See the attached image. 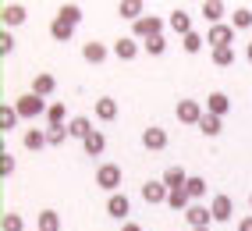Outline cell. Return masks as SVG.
I'll use <instances>...</instances> for the list:
<instances>
[{"mask_svg": "<svg viewBox=\"0 0 252 231\" xmlns=\"http://www.w3.org/2000/svg\"><path fill=\"white\" fill-rule=\"evenodd\" d=\"M14 110H18V118L32 121V118H39V114H46L50 103L43 100V96H36V93H25V96H18V100H14Z\"/></svg>", "mask_w": 252, "mask_h": 231, "instance_id": "1", "label": "cell"}, {"mask_svg": "<svg viewBox=\"0 0 252 231\" xmlns=\"http://www.w3.org/2000/svg\"><path fill=\"white\" fill-rule=\"evenodd\" d=\"M157 36H163V22L157 18V14H142V18L131 25V39L149 43V39H157Z\"/></svg>", "mask_w": 252, "mask_h": 231, "instance_id": "2", "label": "cell"}, {"mask_svg": "<svg viewBox=\"0 0 252 231\" xmlns=\"http://www.w3.org/2000/svg\"><path fill=\"white\" fill-rule=\"evenodd\" d=\"M96 185L103 189V192H117L121 189V167L117 164H99V171H96Z\"/></svg>", "mask_w": 252, "mask_h": 231, "instance_id": "3", "label": "cell"}, {"mask_svg": "<svg viewBox=\"0 0 252 231\" xmlns=\"http://www.w3.org/2000/svg\"><path fill=\"white\" fill-rule=\"evenodd\" d=\"M174 114H178L181 125H199V121L206 118V110H203V103H199V100H178Z\"/></svg>", "mask_w": 252, "mask_h": 231, "instance_id": "4", "label": "cell"}, {"mask_svg": "<svg viewBox=\"0 0 252 231\" xmlns=\"http://www.w3.org/2000/svg\"><path fill=\"white\" fill-rule=\"evenodd\" d=\"M206 43L213 46V50H224V46H231L234 43V25H210V32H206Z\"/></svg>", "mask_w": 252, "mask_h": 231, "instance_id": "5", "label": "cell"}, {"mask_svg": "<svg viewBox=\"0 0 252 231\" xmlns=\"http://www.w3.org/2000/svg\"><path fill=\"white\" fill-rule=\"evenodd\" d=\"M185 221H189L192 231H195V228H210V224H213V210L203 206V203H192L189 210H185Z\"/></svg>", "mask_w": 252, "mask_h": 231, "instance_id": "6", "label": "cell"}, {"mask_svg": "<svg viewBox=\"0 0 252 231\" xmlns=\"http://www.w3.org/2000/svg\"><path fill=\"white\" fill-rule=\"evenodd\" d=\"M139 192H142V199H146L149 206H160V203H167V196H171V189H167L163 181H146Z\"/></svg>", "mask_w": 252, "mask_h": 231, "instance_id": "7", "label": "cell"}, {"mask_svg": "<svg viewBox=\"0 0 252 231\" xmlns=\"http://www.w3.org/2000/svg\"><path fill=\"white\" fill-rule=\"evenodd\" d=\"M110 54L117 57V61H135L139 57V39H131V36H121L114 46H110Z\"/></svg>", "mask_w": 252, "mask_h": 231, "instance_id": "8", "label": "cell"}, {"mask_svg": "<svg viewBox=\"0 0 252 231\" xmlns=\"http://www.w3.org/2000/svg\"><path fill=\"white\" fill-rule=\"evenodd\" d=\"M142 146H146V150H153V153L167 150V132H163L160 125H149V128L142 132Z\"/></svg>", "mask_w": 252, "mask_h": 231, "instance_id": "9", "label": "cell"}, {"mask_svg": "<svg viewBox=\"0 0 252 231\" xmlns=\"http://www.w3.org/2000/svg\"><path fill=\"white\" fill-rule=\"evenodd\" d=\"M107 213H110V217H117V221H125L128 213H131V199H128L125 192H114L110 199H107Z\"/></svg>", "mask_w": 252, "mask_h": 231, "instance_id": "10", "label": "cell"}, {"mask_svg": "<svg viewBox=\"0 0 252 231\" xmlns=\"http://www.w3.org/2000/svg\"><path fill=\"white\" fill-rule=\"evenodd\" d=\"M167 25H171V32H178V36L185 39V36L192 32V14L178 7V11H171V18H167Z\"/></svg>", "mask_w": 252, "mask_h": 231, "instance_id": "11", "label": "cell"}, {"mask_svg": "<svg viewBox=\"0 0 252 231\" xmlns=\"http://www.w3.org/2000/svg\"><path fill=\"white\" fill-rule=\"evenodd\" d=\"M210 210H213V221H231L234 217V203H231V196H213V203H210Z\"/></svg>", "mask_w": 252, "mask_h": 231, "instance_id": "12", "label": "cell"}, {"mask_svg": "<svg viewBox=\"0 0 252 231\" xmlns=\"http://www.w3.org/2000/svg\"><path fill=\"white\" fill-rule=\"evenodd\" d=\"M227 110H231L227 93H210V96H206V114H213V118H224Z\"/></svg>", "mask_w": 252, "mask_h": 231, "instance_id": "13", "label": "cell"}, {"mask_svg": "<svg viewBox=\"0 0 252 231\" xmlns=\"http://www.w3.org/2000/svg\"><path fill=\"white\" fill-rule=\"evenodd\" d=\"M189 178H192V174H185V167H167L160 181H163V185L171 189V192H178V189H185V185H189Z\"/></svg>", "mask_w": 252, "mask_h": 231, "instance_id": "14", "label": "cell"}, {"mask_svg": "<svg viewBox=\"0 0 252 231\" xmlns=\"http://www.w3.org/2000/svg\"><path fill=\"white\" fill-rule=\"evenodd\" d=\"M107 54H110V50H107L103 43H96V39L82 43V57H86L89 64H103V61H107Z\"/></svg>", "mask_w": 252, "mask_h": 231, "instance_id": "15", "label": "cell"}, {"mask_svg": "<svg viewBox=\"0 0 252 231\" xmlns=\"http://www.w3.org/2000/svg\"><path fill=\"white\" fill-rule=\"evenodd\" d=\"M54 89H57V78L50 75V71H39L36 78H32V93H36V96H43V100H46V96L54 93Z\"/></svg>", "mask_w": 252, "mask_h": 231, "instance_id": "16", "label": "cell"}, {"mask_svg": "<svg viewBox=\"0 0 252 231\" xmlns=\"http://www.w3.org/2000/svg\"><path fill=\"white\" fill-rule=\"evenodd\" d=\"M0 18H4V29H14V25H22L29 14H25V7H22V4H4Z\"/></svg>", "mask_w": 252, "mask_h": 231, "instance_id": "17", "label": "cell"}, {"mask_svg": "<svg viewBox=\"0 0 252 231\" xmlns=\"http://www.w3.org/2000/svg\"><path fill=\"white\" fill-rule=\"evenodd\" d=\"M93 132H96V128H93L89 118H71V121H68V135H71V139H82V142H86Z\"/></svg>", "mask_w": 252, "mask_h": 231, "instance_id": "18", "label": "cell"}, {"mask_svg": "<svg viewBox=\"0 0 252 231\" xmlns=\"http://www.w3.org/2000/svg\"><path fill=\"white\" fill-rule=\"evenodd\" d=\"M22 142H25V150H32V153H39L43 146H50V139H46V132H43V128H29Z\"/></svg>", "mask_w": 252, "mask_h": 231, "instance_id": "19", "label": "cell"}, {"mask_svg": "<svg viewBox=\"0 0 252 231\" xmlns=\"http://www.w3.org/2000/svg\"><path fill=\"white\" fill-rule=\"evenodd\" d=\"M96 118L99 121H114L117 118V100H114V96H99V100H96Z\"/></svg>", "mask_w": 252, "mask_h": 231, "instance_id": "20", "label": "cell"}, {"mask_svg": "<svg viewBox=\"0 0 252 231\" xmlns=\"http://www.w3.org/2000/svg\"><path fill=\"white\" fill-rule=\"evenodd\" d=\"M199 132H203L206 139H217L224 132V118H213V114H206L203 121H199Z\"/></svg>", "mask_w": 252, "mask_h": 231, "instance_id": "21", "label": "cell"}, {"mask_svg": "<svg viewBox=\"0 0 252 231\" xmlns=\"http://www.w3.org/2000/svg\"><path fill=\"white\" fill-rule=\"evenodd\" d=\"M36 228L39 231H61V213L57 210H43L36 217Z\"/></svg>", "mask_w": 252, "mask_h": 231, "instance_id": "22", "label": "cell"}, {"mask_svg": "<svg viewBox=\"0 0 252 231\" xmlns=\"http://www.w3.org/2000/svg\"><path fill=\"white\" fill-rule=\"evenodd\" d=\"M82 150H86V157H99L107 150V139H103V132H93V135L82 142Z\"/></svg>", "mask_w": 252, "mask_h": 231, "instance_id": "23", "label": "cell"}, {"mask_svg": "<svg viewBox=\"0 0 252 231\" xmlns=\"http://www.w3.org/2000/svg\"><path fill=\"white\" fill-rule=\"evenodd\" d=\"M50 36H54L57 43H68V39L75 36V25H68V22H61V18H54V22H50Z\"/></svg>", "mask_w": 252, "mask_h": 231, "instance_id": "24", "label": "cell"}, {"mask_svg": "<svg viewBox=\"0 0 252 231\" xmlns=\"http://www.w3.org/2000/svg\"><path fill=\"white\" fill-rule=\"evenodd\" d=\"M203 18H206L210 25H220V18H224V4H220V0H206V4H203Z\"/></svg>", "mask_w": 252, "mask_h": 231, "instance_id": "25", "label": "cell"}, {"mask_svg": "<svg viewBox=\"0 0 252 231\" xmlns=\"http://www.w3.org/2000/svg\"><path fill=\"white\" fill-rule=\"evenodd\" d=\"M117 14H121V18L139 22V18H142V4H139V0H121V4H117Z\"/></svg>", "mask_w": 252, "mask_h": 231, "instance_id": "26", "label": "cell"}, {"mask_svg": "<svg viewBox=\"0 0 252 231\" xmlns=\"http://www.w3.org/2000/svg\"><path fill=\"white\" fill-rule=\"evenodd\" d=\"M57 18L68 22V25H78V22H82V7H78V4H61V7H57Z\"/></svg>", "mask_w": 252, "mask_h": 231, "instance_id": "27", "label": "cell"}, {"mask_svg": "<svg viewBox=\"0 0 252 231\" xmlns=\"http://www.w3.org/2000/svg\"><path fill=\"white\" fill-rule=\"evenodd\" d=\"M46 121H50V128H64V121H68V110H64V103H50Z\"/></svg>", "mask_w": 252, "mask_h": 231, "instance_id": "28", "label": "cell"}, {"mask_svg": "<svg viewBox=\"0 0 252 231\" xmlns=\"http://www.w3.org/2000/svg\"><path fill=\"white\" fill-rule=\"evenodd\" d=\"M185 192L192 196V203H199V199H203V196H206V178L192 174V178H189V185H185Z\"/></svg>", "mask_w": 252, "mask_h": 231, "instance_id": "29", "label": "cell"}, {"mask_svg": "<svg viewBox=\"0 0 252 231\" xmlns=\"http://www.w3.org/2000/svg\"><path fill=\"white\" fill-rule=\"evenodd\" d=\"M18 121H22V118H18V110H14V107H7V103L0 107V132H11Z\"/></svg>", "mask_w": 252, "mask_h": 231, "instance_id": "30", "label": "cell"}, {"mask_svg": "<svg viewBox=\"0 0 252 231\" xmlns=\"http://www.w3.org/2000/svg\"><path fill=\"white\" fill-rule=\"evenodd\" d=\"M167 206H171V210H189L192 206V196L185 192V189H178V192L167 196Z\"/></svg>", "mask_w": 252, "mask_h": 231, "instance_id": "31", "label": "cell"}, {"mask_svg": "<svg viewBox=\"0 0 252 231\" xmlns=\"http://www.w3.org/2000/svg\"><path fill=\"white\" fill-rule=\"evenodd\" d=\"M0 231H25L22 213H4V221H0Z\"/></svg>", "mask_w": 252, "mask_h": 231, "instance_id": "32", "label": "cell"}, {"mask_svg": "<svg viewBox=\"0 0 252 231\" xmlns=\"http://www.w3.org/2000/svg\"><path fill=\"white\" fill-rule=\"evenodd\" d=\"M213 64H217V68H231V64H234V46H224V50H213Z\"/></svg>", "mask_w": 252, "mask_h": 231, "instance_id": "33", "label": "cell"}, {"mask_svg": "<svg viewBox=\"0 0 252 231\" xmlns=\"http://www.w3.org/2000/svg\"><path fill=\"white\" fill-rule=\"evenodd\" d=\"M231 25H234V32H238V29H249V25H252V11H249V7H238V11L231 14Z\"/></svg>", "mask_w": 252, "mask_h": 231, "instance_id": "34", "label": "cell"}, {"mask_svg": "<svg viewBox=\"0 0 252 231\" xmlns=\"http://www.w3.org/2000/svg\"><path fill=\"white\" fill-rule=\"evenodd\" d=\"M203 36H199V32H189V36H185L181 39V46H185V54H199V50H203Z\"/></svg>", "mask_w": 252, "mask_h": 231, "instance_id": "35", "label": "cell"}, {"mask_svg": "<svg viewBox=\"0 0 252 231\" xmlns=\"http://www.w3.org/2000/svg\"><path fill=\"white\" fill-rule=\"evenodd\" d=\"M46 139H50V146H64V139H71V135H68V128H50Z\"/></svg>", "mask_w": 252, "mask_h": 231, "instance_id": "36", "label": "cell"}, {"mask_svg": "<svg viewBox=\"0 0 252 231\" xmlns=\"http://www.w3.org/2000/svg\"><path fill=\"white\" fill-rule=\"evenodd\" d=\"M7 174H14V157L4 150L0 153V178H7Z\"/></svg>", "mask_w": 252, "mask_h": 231, "instance_id": "37", "label": "cell"}, {"mask_svg": "<svg viewBox=\"0 0 252 231\" xmlns=\"http://www.w3.org/2000/svg\"><path fill=\"white\" fill-rule=\"evenodd\" d=\"M142 46H146V50L153 54V57H160V54L167 50V39H163V36H157V39H149V43H142Z\"/></svg>", "mask_w": 252, "mask_h": 231, "instance_id": "38", "label": "cell"}, {"mask_svg": "<svg viewBox=\"0 0 252 231\" xmlns=\"http://www.w3.org/2000/svg\"><path fill=\"white\" fill-rule=\"evenodd\" d=\"M14 50V36H11V32L4 29V32H0V57H7Z\"/></svg>", "mask_w": 252, "mask_h": 231, "instance_id": "39", "label": "cell"}, {"mask_svg": "<svg viewBox=\"0 0 252 231\" xmlns=\"http://www.w3.org/2000/svg\"><path fill=\"white\" fill-rule=\"evenodd\" d=\"M238 231H252V217H242L238 221Z\"/></svg>", "mask_w": 252, "mask_h": 231, "instance_id": "40", "label": "cell"}, {"mask_svg": "<svg viewBox=\"0 0 252 231\" xmlns=\"http://www.w3.org/2000/svg\"><path fill=\"white\" fill-rule=\"evenodd\" d=\"M121 231H142V228H139V224H131V221H128V224H121Z\"/></svg>", "mask_w": 252, "mask_h": 231, "instance_id": "41", "label": "cell"}, {"mask_svg": "<svg viewBox=\"0 0 252 231\" xmlns=\"http://www.w3.org/2000/svg\"><path fill=\"white\" fill-rule=\"evenodd\" d=\"M245 57H249V64H252V43H249V46H245Z\"/></svg>", "mask_w": 252, "mask_h": 231, "instance_id": "42", "label": "cell"}, {"mask_svg": "<svg viewBox=\"0 0 252 231\" xmlns=\"http://www.w3.org/2000/svg\"><path fill=\"white\" fill-rule=\"evenodd\" d=\"M249 210H252V192H249Z\"/></svg>", "mask_w": 252, "mask_h": 231, "instance_id": "43", "label": "cell"}, {"mask_svg": "<svg viewBox=\"0 0 252 231\" xmlns=\"http://www.w3.org/2000/svg\"><path fill=\"white\" fill-rule=\"evenodd\" d=\"M195 231H210V228H195Z\"/></svg>", "mask_w": 252, "mask_h": 231, "instance_id": "44", "label": "cell"}]
</instances>
